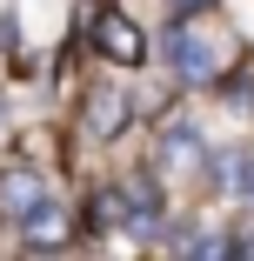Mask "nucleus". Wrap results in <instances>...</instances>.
Segmentation results:
<instances>
[{
  "mask_svg": "<svg viewBox=\"0 0 254 261\" xmlns=\"http://www.w3.org/2000/svg\"><path fill=\"white\" fill-rule=\"evenodd\" d=\"M228 54H234L228 27H221V20H201L194 7L167 27V67H174L187 87H214V81L228 74Z\"/></svg>",
  "mask_w": 254,
  "mask_h": 261,
  "instance_id": "obj_1",
  "label": "nucleus"
},
{
  "mask_svg": "<svg viewBox=\"0 0 254 261\" xmlns=\"http://www.w3.org/2000/svg\"><path fill=\"white\" fill-rule=\"evenodd\" d=\"M94 54L114 61V67H140V61H147V40H140V27H134L127 14L107 7V14L94 20Z\"/></svg>",
  "mask_w": 254,
  "mask_h": 261,
  "instance_id": "obj_2",
  "label": "nucleus"
},
{
  "mask_svg": "<svg viewBox=\"0 0 254 261\" xmlns=\"http://www.w3.org/2000/svg\"><path fill=\"white\" fill-rule=\"evenodd\" d=\"M40 201H47V181H40L34 168H7V174H0V215H7L14 228L34 215Z\"/></svg>",
  "mask_w": 254,
  "mask_h": 261,
  "instance_id": "obj_3",
  "label": "nucleus"
},
{
  "mask_svg": "<svg viewBox=\"0 0 254 261\" xmlns=\"http://www.w3.org/2000/svg\"><path fill=\"white\" fill-rule=\"evenodd\" d=\"M127 121H134V100H127L121 87H94V94H87V134L114 141V134H121Z\"/></svg>",
  "mask_w": 254,
  "mask_h": 261,
  "instance_id": "obj_4",
  "label": "nucleus"
},
{
  "mask_svg": "<svg viewBox=\"0 0 254 261\" xmlns=\"http://www.w3.org/2000/svg\"><path fill=\"white\" fill-rule=\"evenodd\" d=\"M20 241H27L34 254H47V248H67V215H61L54 201H40L34 215L20 221Z\"/></svg>",
  "mask_w": 254,
  "mask_h": 261,
  "instance_id": "obj_5",
  "label": "nucleus"
},
{
  "mask_svg": "<svg viewBox=\"0 0 254 261\" xmlns=\"http://www.w3.org/2000/svg\"><path fill=\"white\" fill-rule=\"evenodd\" d=\"M161 161H167L174 174H194L201 161H208V147H201L194 127H167V134H161Z\"/></svg>",
  "mask_w": 254,
  "mask_h": 261,
  "instance_id": "obj_6",
  "label": "nucleus"
},
{
  "mask_svg": "<svg viewBox=\"0 0 254 261\" xmlns=\"http://www.w3.org/2000/svg\"><path fill=\"white\" fill-rule=\"evenodd\" d=\"M87 221H94V228H134V201H127V188H107V194H94Z\"/></svg>",
  "mask_w": 254,
  "mask_h": 261,
  "instance_id": "obj_7",
  "label": "nucleus"
},
{
  "mask_svg": "<svg viewBox=\"0 0 254 261\" xmlns=\"http://www.w3.org/2000/svg\"><path fill=\"white\" fill-rule=\"evenodd\" d=\"M234 254H247V261H254V234H241V241H234Z\"/></svg>",
  "mask_w": 254,
  "mask_h": 261,
  "instance_id": "obj_8",
  "label": "nucleus"
}]
</instances>
